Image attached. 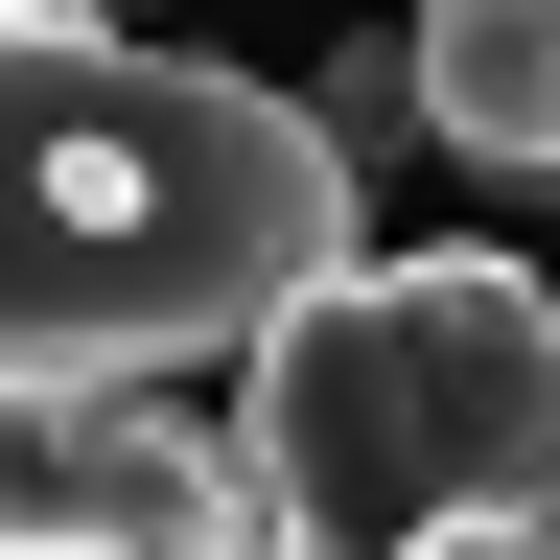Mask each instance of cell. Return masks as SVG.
<instances>
[{"label":"cell","instance_id":"obj_1","mask_svg":"<svg viewBox=\"0 0 560 560\" xmlns=\"http://www.w3.org/2000/svg\"><path fill=\"white\" fill-rule=\"evenodd\" d=\"M350 257L374 234L304 94L94 0H0V397H164Z\"/></svg>","mask_w":560,"mask_h":560},{"label":"cell","instance_id":"obj_4","mask_svg":"<svg viewBox=\"0 0 560 560\" xmlns=\"http://www.w3.org/2000/svg\"><path fill=\"white\" fill-rule=\"evenodd\" d=\"M397 70H420V140H444V164L560 187V0H420Z\"/></svg>","mask_w":560,"mask_h":560},{"label":"cell","instance_id":"obj_2","mask_svg":"<svg viewBox=\"0 0 560 560\" xmlns=\"http://www.w3.org/2000/svg\"><path fill=\"white\" fill-rule=\"evenodd\" d=\"M257 560H420L467 514H560V280L537 257H350L234 350Z\"/></svg>","mask_w":560,"mask_h":560},{"label":"cell","instance_id":"obj_3","mask_svg":"<svg viewBox=\"0 0 560 560\" xmlns=\"http://www.w3.org/2000/svg\"><path fill=\"white\" fill-rule=\"evenodd\" d=\"M0 560H257V490L164 397H0Z\"/></svg>","mask_w":560,"mask_h":560}]
</instances>
